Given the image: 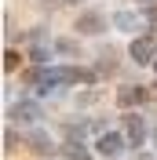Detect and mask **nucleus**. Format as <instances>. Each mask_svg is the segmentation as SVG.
Returning <instances> with one entry per match:
<instances>
[{
	"label": "nucleus",
	"instance_id": "nucleus-4",
	"mask_svg": "<svg viewBox=\"0 0 157 160\" xmlns=\"http://www.w3.org/2000/svg\"><path fill=\"white\" fill-rule=\"evenodd\" d=\"M146 98H150V88H139V84L117 91V106L121 109H132V106H139V102H146Z\"/></svg>",
	"mask_w": 157,
	"mask_h": 160
},
{
	"label": "nucleus",
	"instance_id": "nucleus-6",
	"mask_svg": "<svg viewBox=\"0 0 157 160\" xmlns=\"http://www.w3.org/2000/svg\"><path fill=\"white\" fill-rule=\"evenodd\" d=\"M8 117L11 120H26V124H33V120H40V106L37 102H15L8 109Z\"/></svg>",
	"mask_w": 157,
	"mask_h": 160
},
{
	"label": "nucleus",
	"instance_id": "nucleus-5",
	"mask_svg": "<svg viewBox=\"0 0 157 160\" xmlns=\"http://www.w3.org/2000/svg\"><path fill=\"white\" fill-rule=\"evenodd\" d=\"M124 135H128L132 146H139V142L146 138V120L139 117V113H128V117H124Z\"/></svg>",
	"mask_w": 157,
	"mask_h": 160
},
{
	"label": "nucleus",
	"instance_id": "nucleus-12",
	"mask_svg": "<svg viewBox=\"0 0 157 160\" xmlns=\"http://www.w3.org/2000/svg\"><path fill=\"white\" fill-rule=\"evenodd\" d=\"M15 146H19V138H15V131H8L4 135V153H15Z\"/></svg>",
	"mask_w": 157,
	"mask_h": 160
},
{
	"label": "nucleus",
	"instance_id": "nucleus-1",
	"mask_svg": "<svg viewBox=\"0 0 157 160\" xmlns=\"http://www.w3.org/2000/svg\"><path fill=\"white\" fill-rule=\"evenodd\" d=\"M77 80H95V73L77 69V66H44V69H30L26 73V84H33L37 91H55L66 88V84H77Z\"/></svg>",
	"mask_w": 157,
	"mask_h": 160
},
{
	"label": "nucleus",
	"instance_id": "nucleus-7",
	"mask_svg": "<svg viewBox=\"0 0 157 160\" xmlns=\"http://www.w3.org/2000/svg\"><path fill=\"white\" fill-rule=\"evenodd\" d=\"M102 29H106V22H102V15H95V11H88V15L77 18V33H102Z\"/></svg>",
	"mask_w": 157,
	"mask_h": 160
},
{
	"label": "nucleus",
	"instance_id": "nucleus-8",
	"mask_svg": "<svg viewBox=\"0 0 157 160\" xmlns=\"http://www.w3.org/2000/svg\"><path fill=\"white\" fill-rule=\"evenodd\" d=\"M143 22H150L146 15H132V11H121L117 18H113V26H117V29H128V33H132V29H139Z\"/></svg>",
	"mask_w": 157,
	"mask_h": 160
},
{
	"label": "nucleus",
	"instance_id": "nucleus-3",
	"mask_svg": "<svg viewBox=\"0 0 157 160\" xmlns=\"http://www.w3.org/2000/svg\"><path fill=\"white\" fill-rule=\"evenodd\" d=\"M124 138H128V135H117V131H102V135H99V142H95L99 157H106V160L121 157V149H124Z\"/></svg>",
	"mask_w": 157,
	"mask_h": 160
},
{
	"label": "nucleus",
	"instance_id": "nucleus-15",
	"mask_svg": "<svg viewBox=\"0 0 157 160\" xmlns=\"http://www.w3.org/2000/svg\"><path fill=\"white\" fill-rule=\"evenodd\" d=\"M154 69H157V58H154Z\"/></svg>",
	"mask_w": 157,
	"mask_h": 160
},
{
	"label": "nucleus",
	"instance_id": "nucleus-14",
	"mask_svg": "<svg viewBox=\"0 0 157 160\" xmlns=\"http://www.w3.org/2000/svg\"><path fill=\"white\" fill-rule=\"evenodd\" d=\"M66 4H80V0H66Z\"/></svg>",
	"mask_w": 157,
	"mask_h": 160
},
{
	"label": "nucleus",
	"instance_id": "nucleus-9",
	"mask_svg": "<svg viewBox=\"0 0 157 160\" xmlns=\"http://www.w3.org/2000/svg\"><path fill=\"white\" fill-rule=\"evenodd\" d=\"M26 146H30L33 153H48L51 149V138L44 135V131H30V135H26Z\"/></svg>",
	"mask_w": 157,
	"mask_h": 160
},
{
	"label": "nucleus",
	"instance_id": "nucleus-2",
	"mask_svg": "<svg viewBox=\"0 0 157 160\" xmlns=\"http://www.w3.org/2000/svg\"><path fill=\"white\" fill-rule=\"evenodd\" d=\"M128 55H132L135 66H154V58H157V33H143V37H135L132 48H128Z\"/></svg>",
	"mask_w": 157,
	"mask_h": 160
},
{
	"label": "nucleus",
	"instance_id": "nucleus-11",
	"mask_svg": "<svg viewBox=\"0 0 157 160\" xmlns=\"http://www.w3.org/2000/svg\"><path fill=\"white\" fill-rule=\"evenodd\" d=\"M19 55H15V51H4V69H8V73H15V69H19Z\"/></svg>",
	"mask_w": 157,
	"mask_h": 160
},
{
	"label": "nucleus",
	"instance_id": "nucleus-13",
	"mask_svg": "<svg viewBox=\"0 0 157 160\" xmlns=\"http://www.w3.org/2000/svg\"><path fill=\"white\" fill-rule=\"evenodd\" d=\"M139 160H154V157H150V153H143V157H139Z\"/></svg>",
	"mask_w": 157,
	"mask_h": 160
},
{
	"label": "nucleus",
	"instance_id": "nucleus-10",
	"mask_svg": "<svg viewBox=\"0 0 157 160\" xmlns=\"http://www.w3.org/2000/svg\"><path fill=\"white\" fill-rule=\"evenodd\" d=\"M62 157H66V160H91V153L84 149V146H80L77 138H69L66 146H62Z\"/></svg>",
	"mask_w": 157,
	"mask_h": 160
}]
</instances>
